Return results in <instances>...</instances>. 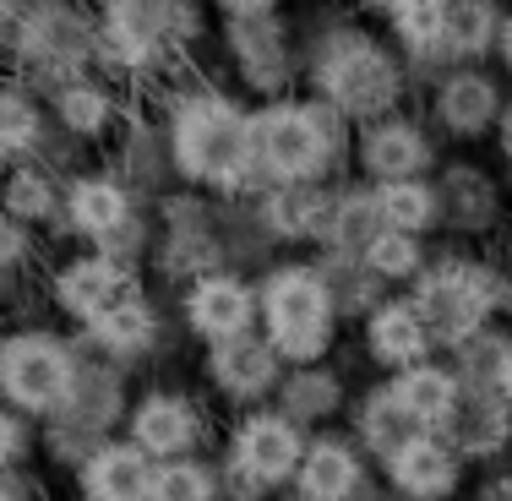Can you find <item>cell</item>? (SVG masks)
<instances>
[{
	"label": "cell",
	"mask_w": 512,
	"mask_h": 501,
	"mask_svg": "<svg viewBox=\"0 0 512 501\" xmlns=\"http://www.w3.org/2000/svg\"><path fill=\"white\" fill-rule=\"evenodd\" d=\"M218 6H224L235 22H256V17H267V11L278 6V0H218Z\"/></svg>",
	"instance_id": "1f68e13d"
},
{
	"label": "cell",
	"mask_w": 512,
	"mask_h": 501,
	"mask_svg": "<svg viewBox=\"0 0 512 501\" xmlns=\"http://www.w3.org/2000/svg\"><path fill=\"white\" fill-rule=\"evenodd\" d=\"M169 153H175L180 175L207 180V186H240L256 169L251 120L213 88L175 99V109H169Z\"/></svg>",
	"instance_id": "7a4b0ae2"
},
{
	"label": "cell",
	"mask_w": 512,
	"mask_h": 501,
	"mask_svg": "<svg viewBox=\"0 0 512 501\" xmlns=\"http://www.w3.org/2000/svg\"><path fill=\"white\" fill-rule=\"evenodd\" d=\"M207 376L229 398H262L278 382V349L256 333L224 338V344H213V354H207Z\"/></svg>",
	"instance_id": "5bb4252c"
},
{
	"label": "cell",
	"mask_w": 512,
	"mask_h": 501,
	"mask_svg": "<svg viewBox=\"0 0 512 501\" xmlns=\"http://www.w3.org/2000/svg\"><path fill=\"white\" fill-rule=\"evenodd\" d=\"M360 164L376 186H387V180H420V169L431 164V142H425V131L414 120L382 115L360 137Z\"/></svg>",
	"instance_id": "4fadbf2b"
},
{
	"label": "cell",
	"mask_w": 512,
	"mask_h": 501,
	"mask_svg": "<svg viewBox=\"0 0 512 501\" xmlns=\"http://www.w3.org/2000/svg\"><path fill=\"white\" fill-rule=\"evenodd\" d=\"M6 6H17V0H0V11H6Z\"/></svg>",
	"instance_id": "8d00e7d4"
},
{
	"label": "cell",
	"mask_w": 512,
	"mask_h": 501,
	"mask_svg": "<svg viewBox=\"0 0 512 501\" xmlns=\"http://www.w3.org/2000/svg\"><path fill=\"white\" fill-rule=\"evenodd\" d=\"M186 28L191 17L180 11V0H109L104 6V39L126 66H158Z\"/></svg>",
	"instance_id": "52a82bcc"
},
{
	"label": "cell",
	"mask_w": 512,
	"mask_h": 501,
	"mask_svg": "<svg viewBox=\"0 0 512 501\" xmlns=\"http://www.w3.org/2000/svg\"><path fill=\"white\" fill-rule=\"evenodd\" d=\"M496 387H502V398L512 403V344L496 354Z\"/></svg>",
	"instance_id": "d6a6232c"
},
{
	"label": "cell",
	"mask_w": 512,
	"mask_h": 501,
	"mask_svg": "<svg viewBox=\"0 0 512 501\" xmlns=\"http://www.w3.org/2000/svg\"><path fill=\"white\" fill-rule=\"evenodd\" d=\"M284 403H289V414H300V420L327 414V409L338 403V382H333L327 371H306V376H295V382H289Z\"/></svg>",
	"instance_id": "f546056e"
},
{
	"label": "cell",
	"mask_w": 512,
	"mask_h": 501,
	"mask_svg": "<svg viewBox=\"0 0 512 501\" xmlns=\"http://www.w3.org/2000/svg\"><path fill=\"white\" fill-rule=\"evenodd\" d=\"M251 316H256V295L235 273H202L186 295V322H191V333L207 338V344L251 333Z\"/></svg>",
	"instance_id": "30bf717a"
},
{
	"label": "cell",
	"mask_w": 512,
	"mask_h": 501,
	"mask_svg": "<svg viewBox=\"0 0 512 501\" xmlns=\"http://www.w3.org/2000/svg\"><path fill=\"white\" fill-rule=\"evenodd\" d=\"M142 289L137 278L126 273V262H115V256H77V262H66L55 273V300L66 316H77V322H104L109 311H120V305H131Z\"/></svg>",
	"instance_id": "ba28073f"
},
{
	"label": "cell",
	"mask_w": 512,
	"mask_h": 501,
	"mask_svg": "<svg viewBox=\"0 0 512 501\" xmlns=\"http://www.w3.org/2000/svg\"><path fill=\"white\" fill-rule=\"evenodd\" d=\"M349 148V120L333 104L278 99L251 115V158L278 186H316Z\"/></svg>",
	"instance_id": "6da1fadb"
},
{
	"label": "cell",
	"mask_w": 512,
	"mask_h": 501,
	"mask_svg": "<svg viewBox=\"0 0 512 501\" xmlns=\"http://www.w3.org/2000/svg\"><path fill=\"white\" fill-rule=\"evenodd\" d=\"M393 11H404V6H442V0H387Z\"/></svg>",
	"instance_id": "d590c367"
},
{
	"label": "cell",
	"mask_w": 512,
	"mask_h": 501,
	"mask_svg": "<svg viewBox=\"0 0 512 501\" xmlns=\"http://www.w3.org/2000/svg\"><path fill=\"white\" fill-rule=\"evenodd\" d=\"M295 501H306V496H295Z\"/></svg>",
	"instance_id": "74e56055"
},
{
	"label": "cell",
	"mask_w": 512,
	"mask_h": 501,
	"mask_svg": "<svg viewBox=\"0 0 512 501\" xmlns=\"http://www.w3.org/2000/svg\"><path fill=\"white\" fill-rule=\"evenodd\" d=\"M371 207L382 218V229H398V235H420L436 218V191L425 180H387V186L371 191Z\"/></svg>",
	"instance_id": "603a6c76"
},
{
	"label": "cell",
	"mask_w": 512,
	"mask_h": 501,
	"mask_svg": "<svg viewBox=\"0 0 512 501\" xmlns=\"http://www.w3.org/2000/svg\"><path fill=\"white\" fill-rule=\"evenodd\" d=\"M365 349H371L376 365L409 371V365L425 360V349H431V333H425L420 311H414L409 300H387V305H376L371 322H365Z\"/></svg>",
	"instance_id": "e0dca14e"
},
{
	"label": "cell",
	"mask_w": 512,
	"mask_h": 501,
	"mask_svg": "<svg viewBox=\"0 0 512 501\" xmlns=\"http://www.w3.org/2000/svg\"><path fill=\"white\" fill-rule=\"evenodd\" d=\"M153 458L131 442H104L82 463V496L88 501H148Z\"/></svg>",
	"instance_id": "9a60e30c"
},
{
	"label": "cell",
	"mask_w": 512,
	"mask_h": 501,
	"mask_svg": "<svg viewBox=\"0 0 512 501\" xmlns=\"http://www.w3.org/2000/svg\"><path fill=\"white\" fill-rule=\"evenodd\" d=\"M148 501H213V469H202L197 458L153 463Z\"/></svg>",
	"instance_id": "4316f807"
},
{
	"label": "cell",
	"mask_w": 512,
	"mask_h": 501,
	"mask_svg": "<svg viewBox=\"0 0 512 501\" xmlns=\"http://www.w3.org/2000/svg\"><path fill=\"white\" fill-rule=\"evenodd\" d=\"M295 480H300V496L306 501H355V491L365 485L360 452L349 447L344 436H322V442L306 447Z\"/></svg>",
	"instance_id": "ac0fdd59"
},
{
	"label": "cell",
	"mask_w": 512,
	"mask_h": 501,
	"mask_svg": "<svg viewBox=\"0 0 512 501\" xmlns=\"http://www.w3.org/2000/svg\"><path fill=\"white\" fill-rule=\"evenodd\" d=\"M365 267H371V278H414L420 273V246H414V235H398V229H376L371 246L360 251Z\"/></svg>",
	"instance_id": "83f0119b"
},
{
	"label": "cell",
	"mask_w": 512,
	"mask_h": 501,
	"mask_svg": "<svg viewBox=\"0 0 512 501\" xmlns=\"http://www.w3.org/2000/svg\"><path fill=\"white\" fill-rule=\"evenodd\" d=\"M262 218L273 224V235L300 240V235H333V218H338V191L316 186H278L273 197L262 202Z\"/></svg>",
	"instance_id": "ffe728a7"
},
{
	"label": "cell",
	"mask_w": 512,
	"mask_h": 501,
	"mask_svg": "<svg viewBox=\"0 0 512 501\" xmlns=\"http://www.w3.org/2000/svg\"><path fill=\"white\" fill-rule=\"evenodd\" d=\"M44 142V120H39V104L17 88H0V164L6 158H22Z\"/></svg>",
	"instance_id": "484cf974"
},
{
	"label": "cell",
	"mask_w": 512,
	"mask_h": 501,
	"mask_svg": "<svg viewBox=\"0 0 512 501\" xmlns=\"http://www.w3.org/2000/svg\"><path fill=\"white\" fill-rule=\"evenodd\" d=\"M436 115L453 137H480L491 131V120L502 115V99H496V82L480 77V71H458V77L442 82L436 93Z\"/></svg>",
	"instance_id": "44dd1931"
},
{
	"label": "cell",
	"mask_w": 512,
	"mask_h": 501,
	"mask_svg": "<svg viewBox=\"0 0 512 501\" xmlns=\"http://www.w3.org/2000/svg\"><path fill=\"white\" fill-rule=\"evenodd\" d=\"M262 322H267V344L278 349V360H322L333 349V322H338V300H333V278L311 262H284L262 278Z\"/></svg>",
	"instance_id": "3957f363"
},
{
	"label": "cell",
	"mask_w": 512,
	"mask_h": 501,
	"mask_svg": "<svg viewBox=\"0 0 512 501\" xmlns=\"http://www.w3.org/2000/svg\"><path fill=\"white\" fill-rule=\"evenodd\" d=\"M55 109H60V126L71 137H99V131L115 126V99H109L99 82H66Z\"/></svg>",
	"instance_id": "cb8c5ba5"
},
{
	"label": "cell",
	"mask_w": 512,
	"mask_h": 501,
	"mask_svg": "<svg viewBox=\"0 0 512 501\" xmlns=\"http://www.w3.org/2000/svg\"><path fill=\"white\" fill-rule=\"evenodd\" d=\"M66 213H71V229L109 246V240H120V229H131V191L109 175H82L66 191Z\"/></svg>",
	"instance_id": "2e32d148"
},
{
	"label": "cell",
	"mask_w": 512,
	"mask_h": 501,
	"mask_svg": "<svg viewBox=\"0 0 512 501\" xmlns=\"http://www.w3.org/2000/svg\"><path fill=\"white\" fill-rule=\"evenodd\" d=\"M306 458L300 425L289 414H246L229 442V480L240 496H262L267 485H284Z\"/></svg>",
	"instance_id": "8992f818"
},
{
	"label": "cell",
	"mask_w": 512,
	"mask_h": 501,
	"mask_svg": "<svg viewBox=\"0 0 512 501\" xmlns=\"http://www.w3.org/2000/svg\"><path fill=\"white\" fill-rule=\"evenodd\" d=\"M22 452H28V425H22L11 409H0V469H6V463H17Z\"/></svg>",
	"instance_id": "4dcf8cb0"
},
{
	"label": "cell",
	"mask_w": 512,
	"mask_h": 501,
	"mask_svg": "<svg viewBox=\"0 0 512 501\" xmlns=\"http://www.w3.org/2000/svg\"><path fill=\"white\" fill-rule=\"evenodd\" d=\"M502 33L491 0H442V55H485Z\"/></svg>",
	"instance_id": "7402d4cb"
},
{
	"label": "cell",
	"mask_w": 512,
	"mask_h": 501,
	"mask_svg": "<svg viewBox=\"0 0 512 501\" xmlns=\"http://www.w3.org/2000/svg\"><path fill=\"white\" fill-rule=\"evenodd\" d=\"M77 387V360L50 333L0 338V393L28 414H60Z\"/></svg>",
	"instance_id": "5b68a950"
},
{
	"label": "cell",
	"mask_w": 512,
	"mask_h": 501,
	"mask_svg": "<svg viewBox=\"0 0 512 501\" xmlns=\"http://www.w3.org/2000/svg\"><path fill=\"white\" fill-rule=\"evenodd\" d=\"M387 474H393V485L409 501H442L458 491V452L447 442H436L431 431H420L387 452Z\"/></svg>",
	"instance_id": "8fae6325"
},
{
	"label": "cell",
	"mask_w": 512,
	"mask_h": 501,
	"mask_svg": "<svg viewBox=\"0 0 512 501\" xmlns=\"http://www.w3.org/2000/svg\"><path fill=\"white\" fill-rule=\"evenodd\" d=\"M311 82H316V99L333 104L344 120L349 115L355 120H382L398 99L404 71H398V60L387 55L382 39H371V33H360V28H344V33H333V39L322 44Z\"/></svg>",
	"instance_id": "277c9868"
},
{
	"label": "cell",
	"mask_w": 512,
	"mask_h": 501,
	"mask_svg": "<svg viewBox=\"0 0 512 501\" xmlns=\"http://www.w3.org/2000/svg\"><path fill=\"white\" fill-rule=\"evenodd\" d=\"M496 44H502V60H507V71H512V17H502V33H496Z\"/></svg>",
	"instance_id": "836d02e7"
},
{
	"label": "cell",
	"mask_w": 512,
	"mask_h": 501,
	"mask_svg": "<svg viewBox=\"0 0 512 501\" xmlns=\"http://www.w3.org/2000/svg\"><path fill=\"white\" fill-rule=\"evenodd\" d=\"M202 436V414L191 398L180 393H148L131 409V447H142L148 458H186Z\"/></svg>",
	"instance_id": "9c48e42d"
},
{
	"label": "cell",
	"mask_w": 512,
	"mask_h": 501,
	"mask_svg": "<svg viewBox=\"0 0 512 501\" xmlns=\"http://www.w3.org/2000/svg\"><path fill=\"white\" fill-rule=\"evenodd\" d=\"M229 55H235L240 77L262 93H278L289 82V50H284V33L273 28L267 17L256 22H229Z\"/></svg>",
	"instance_id": "d6986e66"
},
{
	"label": "cell",
	"mask_w": 512,
	"mask_h": 501,
	"mask_svg": "<svg viewBox=\"0 0 512 501\" xmlns=\"http://www.w3.org/2000/svg\"><path fill=\"white\" fill-rule=\"evenodd\" d=\"M153 333H158V322H153V305L142 295L131 305H120V311H109L104 322H93V344L109 354H142L153 344Z\"/></svg>",
	"instance_id": "d4e9b609"
},
{
	"label": "cell",
	"mask_w": 512,
	"mask_h": 501,
	"mask_svg": "<svg viewBox=\"0 0 512 501\" xmlns=\"http://www.w3.org/2000/svg\"><path fill=\"white\" fill-rule=\"evenodd\" d=\"M387 398H393L398 414H404V425H414V431H442V425L458 420L463 387H458V376L447 371V365H425L420 360L387 387Z\"/></svg>",
	"instance_id": "7c38bea8"
},
{
	"label": "cell",
	"mask_w": 512,
	"mask_h": 501,
	"mask_svg": "<svg viewBox=\"0 0 512 501\" xmlns=\"http://www.w3.org/2000/svg\"><path fill=\"white\" fill-rule=\"evenodd\" d=\"M0 202H6V218H17V224L44 218L50 213V180H44L39 169H17V175L6 180V191H0Z\"/></svg>",
	"instance_id": "f1b7e54d"
},
{
	"label": "cell",
	"mask_w": 512,
	"mask_h": 501,
	"mask_svg": "<svg viewBox=\"0 0 512 501\" xmlns=\"http://www.w3.org/2000/svg\"><path fill=\"white\" fill-rule=\"evenodd\" d=\"M0 501H28V496H22L17 480H6V474H0Z\"/></svg>",
	"instance_id": "e575fe53"
}]
</instances>
